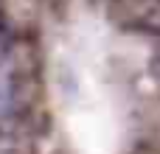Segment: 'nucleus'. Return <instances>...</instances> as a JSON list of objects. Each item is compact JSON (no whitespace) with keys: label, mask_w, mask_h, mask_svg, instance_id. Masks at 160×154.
Masks as SVG:
<instances>
[{"label":"nucleus","mask_w":160,"mask_h":154,"mask_svg":"<svg viewBox=\"0 0 160 154\" xmlns=\"http://www.w3.org/2000/svg\"><path fill=\"white\" fill-rule=\"evenodd\" d=\"M14 98H17V79H14V67H11V62L0 53V121L14 109Z\"/></svg>","instance_id":"nucleus-1"}]
</instances>
